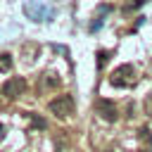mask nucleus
<instances>
[{"label": "nucleus", "mask_w": 152, "mask_h": 152, "mask_svg": "<svg viewBox=\"0 0 152 152\" xmlns=\"http://www.w3.org/2000/svg\"><path fill=\"white\" fill-rule=\"evenodd\" d=\"M107 59H109V52H107V50H100V52H97V66L107 64Z\"/></svg>", "instance_id": "8"}, {"label": "nucleus", "mask_w": 152, "mask_h": 152, "mask_svg": "<svg viewBox=\"0 0 152 152\" xmlns=\"http://www.w3.org/2000/svg\"><path fill=\"white\" fill-rule=\"evenodd\" d=\"M24 12H26L33 21H43V19H48V17L52 14V10H45L43 5H38V7H36V2H33V0H28V2L24 5Z\"/></svg>", "instance_id": "5"}, {"label": "nucleus", "mask_w": 152, "mask_h": 152, "mask_svg": "<svg viewBox=\"0 0 152 152\" xmlns=\"http://www.w3.org/2000/svg\"><path fill=\"white\" fill-rule=\"evenodd\" d=\"M5 133H7V128H5V124H0V140L5 138Z\"/></svg>", "instance_id": "9"}, {"label": "nucleus", "mask_w": 152, "mask_h": 152, "mask_svg": "<svg viewBox=\"0 0 152 152\" xmlns=\"http://www.w3.org/2000/svg\"><path fill=\"white\" fill-rule=\"evenodd\" d=\"M28 119H31V126H33V128H40V131L48 128V121H45L43 116H38V114H28Z\"/></svg>", "instance_id": "7"}, {"label": "nucleus", "mask_w": 152, "mask_h": 152, "mask_svg": "<svg viewBox=\"0 0 152 152\" xmlns=\"http://www.w3.org/2000/svg\"><path fill=\"white\" fill-rule=\"evenodd\" d=\"M95 112H97L104 121H116V116H119V112H116L114 102H112V100H102V97L95 102Z\"/></svg>", "instance_id": "4"}, {"label": "nucleus", "mask_w": 152, "mask_h": 152, "mask_svg": "<svg viewBox=\"0 0 152 152\" xmlns=\"http://www.w3.org/2000/svg\"><path fill=\"white\" fill-rule=\"evenodd\" d=\"M48 109H50L55 116L66 119V116H71V114H74L76 102H74V97H71V95H57L55 100H50V102H48Z\"/></svg>", "instance_id": "1"}, {"label": "nucleus", "mask_w": 152, "mask_h": 152, "mask_svg": "<svg viewBox=\"0 0 152 152\" xmlns=\"http://www.w3.org/2000/svg\"><path fill=\"white\" fill-rule=\"evenodd\" d=\"M133 66L131 64H124V66H119L114 74H112V86H116V88H131L133 83H135V78H133Z\"/></svg>", "instance_id": "2"}, {"label": "nucleus", "mask_w": 152, "mask_h": 152, "mask_svg": "<svg viewBox=\"0 0 152 152\" xmlns=\"http://www.w3.org/2000/svg\"><path fill=\"white\" fill-rule=\"evenodd\" d=\"M10 69H12V55L0 52V71H10Z\"/></svg>", "instance_id": "6"}, {"label": "nucleus", "mask_w": 152, "mask_h": 152, "mask_svg": "<svg viewBox=\"0 0 152 152\" xmlns=\"http://www.w3.org/2000/svg\"><path fill=\"white\" fill-rule=\"evenodd\" d=\"M24 90H26V81H24L21 76H12V78H7V81L2 83V95H5L7 100H14V97L24 95Z\"/></svg>", "instance_id": "3"}]
</instances>
